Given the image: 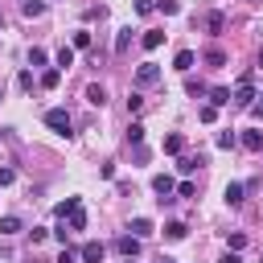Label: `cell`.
Returning a JSON list of instances; mask_svg holds the SVG:
<instances>
[{"instance_id":"cell-1","label":"cell","mask_w":263,"mask_h":263,"mask_svg":"<svg viewBox=\"0 0 263 263\" xmlns=\"http://www.w3.org/2000/svg\"><path fill=\"white\" fill-rule=\"evenodd\" d=\"M45 123H49L58 136H70V111H66V107H49V111H45Z\"/></svg>"},{"instance_id":"cell-2","label":"cell","mask_w":263,"mask_h":263,"mask_svg":"<svg viewBox=\"0 0 263 263\" xmlns=\"http://www.w3.org/2000/svg\"><path fill=\"white\" fill-rule=\"evenodd\" d=\"M160 82V66L156 62H140L136 66V86H156Z\"/></svg>"},{"instance_id":"cell-3","label":"cell","mask_w":263,"mask_h":263,"mask_svg":"<svg viewBox=\"0 0 263 263\" xmlns=\"http://www.w3.org/2000/svg\"><path fill=\"white\" fill-rule=\"evenodd\" d=\"M259 95H255V86H251V74H242V82H238V90H234V99L230 103H238V107H247L251 111V103H255Z\"/></svg>"},{"instance_id":"cell-4","label":"cell","mask_w":263,"mask_h":263,"mask_svg":"<svg viewBox=\"0 0 263 263\" xmlns=\"http://www.w3.org/2000/svg\"><path fill=\"white\" fill-rule=\"evenodd\" d=\"M152 189L160 193V205H164V201H173L168 193H177V181H173L168 173H156V177H152Z\"/></svg>"},{"instance_id":"cell-5","label":"cell","mask_w":263,"mask_h":263,"mask_svg":"<svg viewBox=\"0 0 263 263\" xmlns=\"http://www.w3.org/2000/svg\"><path fill=\"white\" fill-rule=\"evenodd\" d=\"M115 251L127 255V259H136V255H140V238H136V234H119V238H115Z\"/></svg>"},{"instance_id":"cell-6","label":"cell","mask_w":263,"mask_h":263,"mask_svg":"<svg viewBox=\"0 0 263 263\" xmlns=\"http://www.w3.org/2000/svg\"><path fill=\"white\" fill-rule=\"evenodd\" d=\"M103 255H107L103 242H82V247H78V259H82V263H103Z\"/></svg>"},{"instance_id":"cell-7","label":"cell","mask_w":263,"mask_h":263,"mask_svg":"<svg viewBox=\"0 0 263 263\" xmlns=\"http://www.w3.org/2000/svg\"><path fill=\"white\" fill-rule=\"evenodd\" d=\"M193 62H197V53H193V49H177V58H173V66H177L181 74H189V70H193Z\"/></svg>"},{"instance_id":"cell-8","label":"cell","mask_w":263,"mask_h":263,"mask_svg":"<svg viewBox=\"0 0 263 263\" xmlns=\"http://www.w3.org/2000/svg\"><path fill=\"white\" fill-rule=\"evenodd\" d=\"M86 103H90V107H103V103H107V86H103V82H90V86H86Z\"/></svg>"},{"instance_id":"cell-9","label":"cell","mask_w":263,"mask_h":263,"mask_svg":"<svg viewBox=\"0 0 263 263\" xmlns=\"http://www.w3.org/2000/svg\"><path fill=\"white\" fill-rule=\"evenodd\" d=\"M205 95H210V107H226V103H230V99H234V95H230V90H226V86H210V90H205Z\"/></svg>"},{"instance_id":"cell-10","label":"cell","mask_w":263,"mask_h":263,"mask_svg":"<svg viewBox=\"0 0 263 263\" xmlns=\"http://www.w3.org/2000/svg\"><path fill=\"white\" fill-rule=\"evenodd\" d=\"M242 148H251V152H263V132H242Z\"/></svg>"},{"instance_id":"cell-11","label":"cell","mask_w":263,"mask_h":263,"mask_svg":"<svg viewBox=\"0 0 263 263\" xmlns=\"http://www.w3.org/2000/svg\"><path fill=\"white\" fill-rule=\"evenodd\" d=\"M197 164H205V156H201V152H197V156H181V160H177V168H181L185 177H189V173H193Z\"/></svg>"},{"instance_id":"cell-12","label":"cell","mask_w":263,"mask_h":263,"mask_svg":"<svg viewBox=\"0 0 263 263\" xmlns=\"http://www.w3.org/2000/svg\"><path fill=\"white\" fill-rule=\"evenodd\" d=\"M127 230H132L136 238H148V234H152V222H148V218H132V226H127Z\"/></svg>"},{"instance_id":"cell-13","label":"cell","mask_w":263,"mask_h":263,"mask_svg":"<svg viewBox=\"0 0 263 263\" xmlns=\"http://www.w3.org/2000/svg\"><path fill=\"white\" fill-rule=\"evenodd\" d=\"M16 230H21V218H16V214H4V218H0V234L8 238V234H16Z\"/></svg>"},{"instance_id":"cell-14","label":"cell","mask_w":263,"mask_h":263,"mask_svg":"<svg viewBox=\"0 0 263 263\" xmlns=\"http://www.w3.org/2000/svg\"><path fill=\"white\" fill-rule=\"evenodd\" d=\"M160 45H164V33L160 29H148L144 33V49H160Z\"/></svg>"},{"instance_id":"cell-15","label":"cell","mask_w":263,"mask_h":263,"mask_svg":"<svg viewBox=\"0 0 263 263\" xmlns=\"http://www.w3.org/2000/svg\"><path fill=\"white\" fill-rule=\"evenodd\" d=\"M181 148H185V140H181L177 132H173V136H164V152H168V156H181Z\"/></svg>"},{"instance_id":"cell-16","label":"cell","mask_w":263,"mask_h":263,"mask_svg":"<svg viewBox=\"0 0 263 263\" xmlns=\"http://www.w3.org/2000/svg\"><path fill=\"white\" fill-rule=\"evenodd\" d=\"M242 193H247V189H242L238 181H230V185H226V201H230V205H242Z\"/></svg>"},{"instance_id":"cell-17","label":"cell","mask_w":263,"mask_h":263,"mask_svg":"<svg viewBox=\"0 0 263 263\" xmlns=\"http://www.w3.org/2000/svg\"><path fill=\"white\" fill-rule=\"evenodd\" d=\"M205 29H210V33H222V29H226V16H222V12H210V16H205Z\"/></svg>"},{"instance_id":"cell-18","label":"cell","mask_w":263,"mask_h":263,"mask_svg":"<svg viewBox=\"0 0 263 263\" xmlns=\"http://www.w3.org/2000/svg\"><path fill=\"white\" fill-rule=\"evenodd\" d=\"M127 45H132V29H119L115 33V53H127Z\"/></svg>"},{"instance_id":"cell-19","label":"cell","mask_w":263,"mask_h":263,"mask_svg":"<svg viewBox=\"0 0 263 263\" xmlns=\"http://www.w3.org/2000/svg\"><path fill=\"white\" fill-rule=\"evenodd\" d=\"M58 82H62V70H58V66H53V70H45V74H41V86H45V90H53V86H58Z\"/></svg>"},{"instance_id":"cell-20","label":"cell","mask_w":263,"mask_h":263,"mask_svg":"<svg viewBox=\"0 0 263 263\" xmlns=\"http://www.w3.org/2000/svg\"><path fill=\"white\" fill-rule=\"evenodd\" d=\"M127 144H132V148L144 144V123H132V127H127Z\"/></svg>"},{"instance_id":"cell-21","label":"cell","mask_w":263,"mask_h":263,"mask_svg":"<svg viewBox=\"0 0 263 263\" xmlns=\"http://www.w3.org/2000/svg\"><path fill=\"white\" fill-rule=\"evenodd\" d=\"M21 12H25V16H41V12H45V4H41V0H25V4H21Z\"/></svg>"},{"instance_id":"cell-22","label":"cell","mask_w":263,"mask_h":263,"mask_svg":"<svg viewBox=\"0 0 263 263\" xmlns=\"http://www.w3.org/2000/svg\"><path fill=\"white\" fill-rule=\"evenodd\" d=\"M164 234H168V238H185V234H189V226H185V222H168V226H164Z\"/></svg>"},{"instance_id":"cell-23","label":"cell","mask_w":263,"mask_h":263,"mask_svg":"<svg viewBox=\"0 0 263 263\" xmlns=\"http://www.w3.org/2000/svg\"><path fill=\"white\" fill-rule=\"evenodd\" d=\"M58 66H74V45H62L58 49Z\"/></svg>"},{"instance_id":"cell-24","label":"cell","mask_w":263,"mask_h":263,"mask_svg":"<svg viewBox=\"0 0 263 263\" xmlns=\"http://www.w3.org/2000/svg\"><path fill=\"white\" fill-rule=\"evenodd\" d=\"M156 8H160L164 16H177V12H181V4H177V0H156Z\"/></svg>"},{"instance_id":"cell-25","label":"cell","mask_w":263,"mask_h":263,"mask_svg":"<svg viewBox=\"0 0 263 263\" xmlns=\"http://www.w3.org/2000/svg\"><path fill=\"white\" fill-rule=\"evenodd\" d=\"M74 49H90V33H86V29L74 33Z\"/></svg>"},{"instance_id":"cell-26","label":"cell","mask_w":263,"mask_h":263,"mask_svg":"<svg viewBox=\"0 0 263 263\" xmlns=\"http://www.w3.org/2000/svg\"><path fill=\"white\" fill-rule=\"evenodd\" d=\"M29 66H45V49H41V45L29 49Z\"/></svg>"},{"instance_id":"cell-27","label":"cell","mask_w":263,"mask_h":263,"mask_svg":"<svg viewBox=\"0 0 263 263\" xmlns=\"http://www.w3.org/2000/svg\"><path fill=\"white\" fill-rule=\"evenodd\" d=\"M205 62H210V66H226V53H222V49H205Z\"/></svg>"},{"instance_id":"cell-28","label":"cell","mask_w":263,"mask_h":263,"mask_svg":"<svg viewBox=\"0 0 263 263\" xmlns=\"http://www.w3.org/2000/svg\"><path fill=\"white\" fill-rule=\"evenodd\" d=\"M185 90H189V95H205L210 86H205V82H197V78H185Z\"/></svg>"},{"instance_id":"cell-29","label":"cell","mask_w":263,"mask_h":263,"mask_svg":"<svg viewBox=\"0 0 263 263\" xmlns=\"http://www.w3.org/2000/svg\"><path fill=\"white\" fill-rule=\"evenodd\" d=\"M234 144H238L234 132H218V148H234Z\"/></svg>"},{"instance_id":"cell-30","label":"cell","mask_w":263,"mask_h":263,"mask_svg":"<svg viewBox=\"0 0 263 263\" xmlns=\"http://www.w3.org/2000/svg\"><path fill=\"white\" fill-rule=\"evenodd\" d=\"M177 197H197V185H193V181H181V185H177Z\"/></svg>"},{"instance_id":"cell-31","label":"cell","mask_w":263,"mask_h":263,"mask_svg":"<svg viewBox=\"0 0 263 263\" xmlns=\"http://www.w3.org/2000/svg\"><path fill=\"white\" fill-rule=\"evenodd\" d=\"M45 238H49V230H45V226H33V230H29V242H33V247H37V242H45Z\"/></svg>"},{"instance_id":"cell-32","label":"cell","mask_w":263,"mask_h":263,"mask_svg":"<svg viewBox=\"0 0 263 263\" xmlns=\"http://www.w3.org/2000/svg\"><path fill=\"white\" fill-rule=\"evenodd\" d=\"M197 119H201V123H214V119H218V107H201Z\"/></svg>"},{"instance_id":"cell-33","label":"cell","mask_w":263,"mask_h":263,"mask_svg":"<svg viewBox=\"0 0 263 263\" xmlns=\"http://www.w3.org/2000/svg\"><path fill=\"white\" fill-rule=\"evenodd\" d=\"M242 247H247V234L234 230V234H230V251H242Z\"/></svg>"},{"instance_id":"cell-34","label":"cell","mask_w":263,"mask_h":263,"mask_svg":"<svg viewBox=\"0 0 263 263\" xmlns=\"http://www.w3.org/2000/svg\"><path fill=\"white\" fill-rule=\"evenodd\" d=\"M152 8H156V0H136V12H140V16H148Z\"/></svg>"},{"instance_id":"cell-35","label":"cell","mask_w":263,"mask_h":263,"mask_svg":"<svg viewBox=\"0 0 263 263\" xmlns=\"http://www.w3.org/2000/svg\"><path fill=\"white\" fill-rule=\"evenodd\" d=\"M12 181H16V173H12V168H0V189H8Z\"/></svg>"},{"instance_id":"cell-36","label":"cell","mask_w":263,"mask_h":263,"mask_svg":"<svg viewBox=\"0 0 263 263\" xmlns=\"http://www.w3.org/2000/svg\"><path fill=\"white\" fill-rule=\"evenodd\" d=\"M58 263H78V251H70V247H62V255H58Z\"/></svg>"},{"instance_id":"cell-37","label":"cell","mask_w":263,"mask_h":263,"mask_svg":"<svg viewBox=\"0 0 263 263\" xmlns=\"http://www.w3.org/2000/svg\"><path fill=\"white\" fill-rule=\"evenodd\" d=\"M140 107H144V99H140V95H127V111H132V115H136V111H140Z\"/></svg>"},{"instance_id":"cell-38","label":"cell","mask_w":263,"mask_h":263,"mask_svg":"<svg viewBox=\"0 0 263 263\" xmlns=\"http://www.w3.org/2000/svg\"><path fill=\"white\" fill-rule=\"evenodd\" d=\"M218 263H242V259H238V251H226V255H222Z\"/></svg>"},{"instance_id":"cell-39","label":"cell","mask_w":263,"mask_h":263,"mask_svg":"<svg viewBox=\"0 0 263 263\" xmlns=\"http://www.w3.org/2000/svg\"><path fill=\"white\" fill-rule=\"evenodd\" d=\"M251 115H255V119L263 115V95H259V103H251Z\"/></svg>"},{"instance_id":"cell-40","label":"cell","mask_w":263,"mask_h":263,"mask_svg":"<svg viewBox=\"0 0 263 263\" xmlns=\"http://www.w3.org/2000/svg\"><path fill=\"white\" fill-rule=\"evenodd\" d=\"M156 263H177V259H168V255H160V259H156Z\"/></svg>"},{"instance_id":"cell-41","label":"cell","mask_w":263,"mask_h":263,"mask_svg":"<svg viewBox=\"0 0 263 263\" xmlns=\"http://www.w3.org/2000/svg\"><path fill=\"white\" fill-rule=\"evenodd\" d=\"M0 25H4V12H0Z\"/></svg>"},{"instance_id":"cell-42","label":"cell","mask_w":263,"mask_h":263,"mask_svg":"<svg viewBox=\"0 0 263 263\" xmlns=\"http://www.w3.org/2000/svg\"><path fill=\"white\" fill-rule=\"evenodd\" d=\"M251 4H263V0H251Z\"/></svg>"},{"instance_id":"cell-43","label":"cell","mask_w":263,"mask_h":263,"mask_svg":"<svg viewBox=\"0 0 263 263\" xmlns=\"http://www.w3.org/2000/svg\"><path fill=\"white\" fill-rule=\"evenodd\" d=\"M0 99H4V90H0Z\"/></svg>"},{"instance_id":"cell-44","label":"cell","mask_w":263,"mask_h":263,"mask_svg":"<svg viewBox=\"0 0 263 263\" xmlns=\"http://www.w3.org/2000/svg\"><path fill=\"white\" fill-rule=\"evenodd\" d=\"M127 263H136V259H127Z\"/></svg>"}]
</instances>
